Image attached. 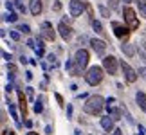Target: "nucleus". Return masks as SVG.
<instances>
[{
  "mask_svg": "<svg viewBox=\"0 0 146 135\" xmlns=\"http://www.w3.org/2000/svg\"><path fill=\"white\" fill-rule=\"evenodd\" d=\"M103 106H105V99L101 95H90L85 103V114L88 115H99L103 112Z\"/></svg>",
  "mask_w": 146,
  "mask_h": 135,
  "instance_id": "1",
  "label": "nucleus"
},
{
  "mask_svg": "<svg viewBox=\"0 0 146 135\" xmlns=\"http://www.w3.org/2000/svg\"><path fill=\"white\" fill-rule=\"evenodd\" d=\"M15 5H16V9H18V11H20V13H25V7H24V5H22L20 2H16Z\"/></svg>",
  "mask_w": 146,
  "mask_h": 135,
  "instance_id": "27",
  "label": "nucleus"
},
{
  "mask_svg": "<svg viewBox=\"0 0 146 135\" xmlns=\"http://www.w3.org/2000/svg\"><path fill=\"white\" fill-rule=\"evenodd\" d=\"M11 38H13L15 42H18L20 40V32L18 31H11Z\"/></svg>",
  "mask_w": 146,
  "mask_h": 135,
  "instance_id": "24",
  "label": "nucleus"
},
{
  "mask_svg": "<svg viewBox=\"0 0 146 135\" xmlns=\"http://www.w3.org/2000/svg\"><path fill=\"white\" fill-rule=\"evenodd\" d=\"M42 9H43V5H42V0H31L29 2V11L35 16H38L42 13Z\"/></svg>",
  "mask_w": 146,
  "mask_h": 135,
  "instance_id": "12",
  "label": "nucleus"
},
{
  "mask_svg": "<svg viewBox=\"0 0 146 135\" xmlns=\"http://www.w3.org/2000/svg\"><path fill=\"white\" fill-rule=\"evenodd\" d=\"M43 101H45V97H40V101H38V103L35 105V112H36V114H40V112L43 110V105H42Z\"/></svg>",
  "mask_w": 146,
  "mask_h": 135,
  "instance_id": "20",
  "label": "nucleus"
},
{
  "mask_svg": "<svg viewBox=\"0 0 146 135\" xmlns=\"http://www.w3.org/2000/svg\"><path fill=\"white\" fill-rule=\"evenodd\" d=\"M135 99H137L139 108H141L144 114H146V94H144V92H137V94H135Z\"/></svg>",
  "mask_w": 146,
  "mask_h": 135,
  "instance_id": "14",
  "label": "nucleus"
},
{
  "mask_svg": "<svg viewBox=\"0 0 146 135\" xmlns=\"http://www.w3.org/2000/svg\"><path fill=\"white\" fill-rule=\"evenodd\" d=\"M56 38V32L52 29V25L49 22H43L42 24V40H47V42H54Z\"/></svg>",
  "mask_w": 146,
  "mask_h": 135,
  "instance_id": "9",
  "label": "nucleus"
},
{
  "mask_svg": "<svg viewBox=\"0 0 146 135\" xmlns=\"http://www.w3.org/2000/svg\"><path fill=\"white\" fill-rule=\"evenodd\" d=\"M27 135H38V133H35V132H29V133H27Z\"/></svg>",
  "mask_w": 146,
  "mask_h": 135,
  "instance_id": "37",
  "label": "nucleus"
},
{
  "mask_svg": "<svg viewBox=\"0 0 146 135\" xmlns=\"http://www.w3.org/2000/svg\"><path fill=\"white\" fill-rule=\"evenodd\" d=\"M4 135H16V133H15L13 130H5V132H4Z\"/></svg>",
  "mask_w": 146,
  "mask_h": 135,
  "instance_id": "33",
  "label": "nucleus"
},
{
  "mask_svg": "<svg viewBox=\"0 0 146 135\" xmlns=\"http://www.w3.org/2000/svg\"><path fill=\"white\" fill-rule=\"evenodd\" d=\"M108 5H110V7L114 9V11H115V9H119V4H117V0H108Z\"/></svg>",
  "mask_w": 146,
  "mask_h": 135,
  "instance_id": "22",
  "label": "nucleus"
},
{
  "mask_svg": "<svg viewBox=\"0 0 146 135\" xmlns=\"http://www.w3.org/2000/svg\"><path fill=\"white\" fill-rule=\"evenodd\" d=\"M92 27H94V31H96V32H99V34H105V31H103V25H101L98 20H92Z\"/></svg>",
  "mask_w": 146,
  "mask_h": 135,
  "instance_id": "19",
  "label": "nucleus"
},
{
  "mask_svg": "<svg viewBox=\"0 0 146 135\" xmlns=\"http://www.w3.org/2000/svg\"><path fill=\"white\" fill-rule=\"evenodd\" d=\"M103 69L108 72L110 76L117 74V58L115 56H105L103 58Z\"/></svg>",
  "mask_w": 146,
  "mask_h": 135,
  "instance_id": "6",
  "label": "nucleus"
},
{
  "mask_svg": "<svg viewBox=\"0 0 146 135\" xmlns=\"http://www.w3.org/2000/svg\"><path fill=\"white\" fill-rule=\"evenodd\" d=\"M99 13L103 15V16H110V13H108V9H106L105 5H99Z\"/></svg>",
  "mask_w": 146,
  "mask_h": 135,
  "instance_id": "23",
  "label": "nucleus"
},
{
  "mask_svg": "<svg viewBox=\"0 0 146 135\" xmlns=\"http://www.w3.org/2000/svg\"><path fill=\"white\" fill-rule=\"evenodd\" d=\"M114 132V135H123V130H119V128H115V130H112Z\"/></svg>",
  "mask_w": 146,
  "mask_h": 135,
  "instance_id": "31",
  "label": "nucleus"
},
{
  "mask_svg": "<svg viewBox=\"0 0 146 135\" xmlns=\"http://www.w3.org/2000/svg\"><path fill=\"white\" fill-rule=\"evenodd\" d=\"M27 45H29V47H33V49H35V40H29V42H27Z\"/></svg>",
  "mask_w": 146,
  "mask_h": 135,
  "instance_id": "34",
  "label": "nucleus"
},
{
  "mask_svg": "<svg viewBox=\"0 0 146 135\" xmlns=\"http://www.w3.org/2000/svg\"><path fill=\"white\" fill-rule=\"evenodd\" d=\"M4 18L7 20V22H16V18H18V16H16V13H13V11H9V13L5 15Z\"/></svg>",
  "mask_w": 146,
  "mask_h": 135,
  "instance_id": "21",
  "label": "nucleus"
},
{
  "mask_svg": "<svg viewBox=\"0 0 146 135\" xmlns=\"http://www.w3.org/2000/svg\"><path fill=\"white\" fill-rule=\"evenodd\" d=\"M123 16H125V22L128 25V29L130 31H135L139 29V18H137V13L133 11L132 7H125V11H123Z\"/></svg>",
  "mask_w": 146,
  "mask_h": 135,
  "instance_id": "4",
  "label": "nucleus"
},
{
  "mask_svg": "<svg viewBox=\"0 0 146 135\" xmlns=\"http://www.w3.org/2000/svg\"><path fill=\"white\" fill-rule=\"evenodd\" d=\"M18 31H22V32H25V34H29L31 32V29H29V25H20V29Z\"/></svg>",
  "mask_w": 146,
  "mask_h": 135,
  "instance_id": "26",
  "label": "nucleus"
},
{
  "mask_svg": "<svg viewBox=\"0 0 146 135\" xmlns=\"http://www.w3.org/2000/svg\"><path fill=\"white\" fill-rule=\"evenodd\" d=\"M25 126H27V128H31V126H33V121L27 119V121H25Z\"/></svg>",
  "mask_w": 146,
  "mask_h": 135,
  "instance_id": "35",
  "label": "nucleus"
},
{
  "mask_svg": "<svg viewBox=\"0 0 146 135\" xmlns=\"http://www.w3.org/2000/svg\"><path fill=\"white\" fill-rule=\"evenodd\" d=\"M137 5H139V16L146 18V2H144V0H139Z\"/></svg>",
  "mask_w": 146,
  "mask_h": 135,
  "instance_id": "17",
  "label": "nucleus"
},
{
  "mask_svg": "<svg viewBox=\"0 0 146 135\" xmlns=\"http://www.w3.org/2000/svg\"><path fill=\"white\" fill-rule=\"evenodd\" d=\"M60 9H61V4L56 0V2H54V11H60Z\"/></svg>",
  "mask_w": 146,
  "mask_h": 135,
  "instance_id": "29",
  "label": "nucleus"
},
{
  "mask_svg": "<svg viewBox=\"0 0 146 135\" xmlns=\"http://www.w3.org/2000/svg\"><path fill=\"white\" fill-rule=\"evenodd\" d=\"M137 74H139V76H141L143 79L146 81V67H143V69H139V72H137Z\"/></svg>",
  "mask_w": 146,
  "mask_h": 135,
  "instance_id": "25",
  "label": "nucleus"
},
{
  "mask_svg": "<svg viewBox=\"0 0 146 135\" xmlns=\"http://www.w3.org/2000/svg\"><path fill=\"white\" fill-rule=\"evenodd\" d=\"M90 45H92V49H94V52L96 54H99V56H103L105 54V50H106V42H103V40H90Z\"/></svg>",
  "mask_w": 146,
  "mask_h": 135,
  "instance_id": "11",
  "label": "nucleus"
},
{
  "mask_svg": "<svg viewBox=\"0 0 146 135\" xmlns=\"http://www.w3.org/2000/svg\"><path fill=\"white\" fill-rule=\"evenodd\" d=\"M121 50H123V52H125L126 56H128V58H132V56H135V47H133V45L132 43H123L121 45Z\"/></svg>",
  "mask_w": 146,
  "mask_h": 135,
  "instance_id": "16",
  "label": "nucleus"
},
{
  "mask_svg": "<svg viewBox=\"0 0 146 135\" xmlns=\"http://www.w3.org/2000/svg\"><path fill=\"white\" fill-rule=\"evenodd\" d=\"M58 31H60V36L63 38V40H70L72 38V27L67 24V22H60V25H58Z\"/></svg>",
  "mask_w": 146,
  "mask_h": 135,
  "instance_id": "10",
  "label": "nucleus"
},
{
  "mask_svg": "<svg viewBox=\"0 0 146 135\" xmlns=\"http://www.w3.org/2000/svg\"><path fill=\"white\" fill-rule=\"evenodd\" d=\"M103 69L101 67H98V65H94V67H90V69L87 70V74H85V79H87V83L90 87H96V85H99L101 81H103Z\"/></svg>",
  "mask_w": 146,
  "mask_h": 135,
  "instance_id": "2",
  "label": "nucleus"
},
{
  "mask_svg": "<svg viewBox=\"0 0 146 135\" xmlns=\"http://www.w3.org/2000/svg\"><path fill=\"white\" fill-rule=\"evenodd\" d=\"M121 69H123V72H125L126 83H135V81H137V72L133 70L132 67L126 63V61H123V63H121Z\"/></svg>",
  "mask_w": 146,
  "mask_h": 135,
  "instance_id": "8",
  "label": "nucleus"
},
{
  "mask_svg": "<svg viewBox=\"0 0 146 135\" xmlns=\"http://www.w3.org/2000/svg\"><path fill=\"white\" fill-rule=\"evenodd\" d=\"M18 103H20V110H22V114H24V117L27 115V103H25V95L22 90H18Z\"/></svg>",
  "mask_w": 146,
  "mask_h": 135,
  "instance_id": "15",
  "label": "nucleus"
},
{
  "mask_svg": "<svg viewBox=\"0 0 146 135\" xmlns=\"http://www.w3.org/2000/svg\"><path fill=\"white\" fill-rule=\"evenodd\" d=\"M76 135H81V132H76Z\"/></svg>",
  "mask_w": 146,
  "mask_h": 135,
  "instance_id": "38",
  "label": "nucleus"
},
{
  "mask_svg": "<svg viewBox=\"0 0 146 135\" xmlns=\"http://www.w3.org/2000/svg\"><path fill=\"white\" fill-rule=\"evenodd\" d=\"M9 112H11V115H13V119L16 121V124H18V128L22 126V122H20V117H18V114H16V108L13 105H9Z\"/></svg>",
  "mask_w": 146,
  "mask_h": 135,
  "instance_id": "18",
  "label": "nucleus"
},
{
  "mask_svg": "<svg viewBox=\"0 0 146 135\" xmlns=\"http://www.w3.org/2000/svg\"><path fill=\"white\" fill-rule=\"evenodd\" d=\"M69 11H70V16H80L83 11H85V2L83 0H70L69 4Z\"/></svg>",
  "mask_w": 146,
  "mask_h": 135,
  "instance_id": "7",
  "label": "nucleus"
},
{
  "mask_svg": "<svg viewBox=\"0 0 146 135\" xmlns=\"http://www.w3.org/2000/svg\"><path fill=\"white\" fill-rule=\"evenodd\" d=\"M101 126H103L105 132H112V130H114V119H112L110 115L101 117Z\"/></svg>",
  "mask_w": 146,
  "mask_h": 135,
  "instance_id": "13",
  "label": "nucleus"
},
{
  "mask_svg": "<svg viewBox=\"0 0 146 135\" xmlns=\"http://www.w3.org/2000/svg\"><path fill=\"white\" fill-rule=\"evenodd\" d=\"M7 69H9V72H16V67L15 65H7Z\"/></svg>",
  "mask_w": 146,
  "mask_h": 135,
  "instance_id": "32",
  "label": "nucleus"
},
{
  "mask_svg": "<svg viewBox=\"0 0 146 135\" xmlns=\"http://www.w3.org/2000/svg\"><path fill=\"white\" fill-rule=\"evenodd\" d=\"M88 50H85V49H80L76 52V56H74V65H76V69H78V72H80V76H81V72L87 69V65H88Z\"/></svg>",
  "mask_w": 146,
  "mask_h": 135,
  "instance_id": "3",
  "label": "nucleus"
},
{
  "mask_svg": "<svg viewBox=\"0 0 146 135\" xmlns=\"http://www.w3.org/2000/svg\"><path fill=\"white\" fill-rule=\"evenodd\" d=\"M112 29H114V34L119 38L121 42H126L128 36H130V29L125 25H121L119 22H112Z\"/></svg>",
  "mask_w": 146,
  "mask_h": 135,
  "instance_id": "5",
  "label": "nucleus"
},
{
  "mask_svg": "<svg viewBox=\"0 0 146 135\" xmlns=\"http://www.w3.org/2000/svg\"><path fill=\"white\" fill-rule=\"evenodd\" d=\"M0 54H2V52H0Z\"/></svg>",
  "mask_w": 146,
  "mask_h": 135,
  "instance_id": "39",
  "label": "nucleus"
},
{
  "mask_svg": "<svg viewBox=\"0 0 146 135\" xmlns=\"http://www.w3.org/2000/svg\"><path fill=\"white\" fill-rule=\"evenodd\" d=\"M123 2H126V4H130V2H133V0H123Z\"/></svg>",
  "mask_w": 146,
  "mask_h": 135,
  "instance_id": "36",
  "label": "nucleus"
},
{
  "mask_svg": "<svg viewBox=\"0 0 146 135\" xmlns=\"http://www.w3.org/2000/svg\"><path fill=\"white\" fill-rule=\"evenodd\" d=\"M33 94H35V92H33V88H31V87H27V95H29L31 99H33Z\"/></svg>",
  "mask_w": 146,
  "mask_h": 135,
  "instance_id": "30",
  "label": "nucleus"
},
{
  "mask_svg": "<svg viewBox=\"0 0 146 135\" xmlns=\"http://www.w3.org/2000/svg\"><path fill=\"white\" fill-rule=\"evenodd\" d=\"M56 101L60 103V106H63V105H65V103H63V97H61L60 94H56Z\"/></svg>",
  "mask_w": 146,
  "mask_h": 135,
  "instance_id": "28",
  "label": "nucleus"
}]
</instances>
